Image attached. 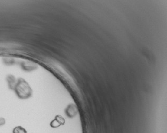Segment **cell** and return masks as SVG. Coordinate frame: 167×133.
<instances>
[{"instance_id": "cell-4", "label": "cell", "mask_w": 167, "mask_h": 133, "mask_svg": "<svg viewBox=\"0 0 167 133\" xmlns=\"http://www.w3.org/2000/svg\"><path fill=\"white\" fill-rule=\"evenodd\" d=\"M5 124V119L2 118V117H0V126L4 125Z\"/></svg>"}, {"instance_id": "cell-1", "label": "cell", "mask_w": 167, "mask_h": 133, "mask_svg": "<svg viewBox=\"0 0 167 133\" xmlns=\"http://www.w3.org/2000/svg\"><path fill=\"white\" fill-rule=\"evenodd\" d=\"M15 89L17 96L21 99H27L31 96V88L23 79L18 80Z\"/></svg>"}, {"instance_id": "cell-2", "label": "cell", "mask_w": 167, "mask_h": 133, "mask_svg": "<svg viewBox=\"0 0 167 133\" xmlns=\"http://www.w3.org/2000/svg\"><path fill=\"white\" fill-rule=\"evenodd\" d=\"M7 80L8 82V86L11 89H15L16 86V81L15 77L13 76H8L7 78Z\"/></svg>"}, {"instance_id": "cell-3", "label": "cell", "mask_w": 167, "mask_h": 133, "mask_svg": "<svg viewBox=\"0 0 167 133\" xmlns=\"http://www.w3.org/2000/svg\"><path fill=\"white\" fill-rule=\"evenodd\" d=\"M13 133H27V131L23 127L17 126L13 129Z\"/></svg>"}]
</instances>
